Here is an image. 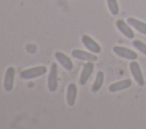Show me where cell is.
<instances>
[{
    "label": "cell",
    "mask_w": 146,
    "mask_h": 129,
    "mask_svg": "<svg viewBox=\"0 0 146 129\" xmlns=\"http://www.w3.org/2000/svg\"><path fill=\"white\" fill-rule=\"evenodd\" d=\"M58 87V80H57V64L52 63L50 66L49 71V76H48V89L49 91L54 92L57 90Z\"/></svg>",
    "instance_id": "2"
},
{
    "label": "cell",
    "mask_w": 146,
    "mask_h": 129,
    "mask_svg": "<svg viewBox=\"0 0 146 129\" xmlns=\"http://www.w3.org/2000/svg\"><path fill=\"white\" fill-rule=\"evenodd\" d=\"M76 95H78V88L75 83H70L67 87V91H66V102L68 106H73L75 104V99H76Z\"/></svg>",
    "instance_id": "12"
},
{
    "label": "cell",
    "mask_w": 146,
    "mask_h": 129,
    "mask_svg": "<svg viewBox=\"0 0 146 129\" xmlns=\"http://www.w3.org/2000/svg\"><path fill=\"white\" fill-rule=\"evenodd\" d=\"M72 56L78 58V59L87 61V62H95V61H97V56L94 53H87V51L80 50V49L72 50Z\"/></svg>",
    "instance_id": "8"
},
{
    "label": "cell",
    "mask_w": 146,
    "mask_h": 129,
    "mask_svg": "<svg viewBox=\"0 0 146 129\" xmlns=\"http://www.w3.org/2000/svg\"><path fill=\"white\" fill-rule=\"evenodd\" d=\"M81 41H82L83 46H84L90 53H94V54H98V53H100V50H102L100 46H99V45H98L91 37L84 34V35H82Z\"/></svg>",
    "instance_id": "3"
},
{
    "label": "cell",
    "mask_w": 146,
    "mask_h": 129,
    "mask_svg": "<svg viewBox=\"0 0 146 129\" xmlns=\"http://www.w3.org/2000/svg\"><path fill=\"white\" fill-rule=\"evenodd\" d=\"M47 72L46 66H35V67H31V68H26L24 71H22L19 73V76L24 80H30V79H34L38 76L43 75Z\"/></svg>",
    "instance_id": "1"
},
{
    "label": "cell",
    "mask_w": 146,
    "mask_h": 129,
    "mask_svg": "<svg viewBox=\"0 0 146 129\" xmlns=\"http://www.w3.org/2000/svg\"><path fill=\"white\" fill-rule=\"evenodd\" d=\"M116 27H117L119 31H120L124 37H127L128 39H132V38L135 37L133 31H132L131 26L128 24V22H124L123 19H117V21H116Z\"/></svg>",
    "instance_id": "9"
},
{
    "label": "cell",
    "mask_w": 146,
    "mask_h": 129,
    "mask_svg": "<svg viewBox=\"0 0 146 129\" xmlns=\"http://www.w3.org/2000/svg\"><path fill=\"white\" fill-rule=\"evenodd\" d=\"M127 22H128V24L131 27L136 29L138 32H140L141 34H145L146 35V23H144L141 21H138V19H136L133 17H129L127 19Z\"/></svg>",
    "instance_id": "13"
},
{
    "label": "cell",
    "mask_w": 146,
    "mask_h": 129,
    "mask_svg": "<svg viewBox=\"0 0 146 129\" xmlns=\"http://www.w3.org/2000/svg\"><path fill=\"white\" fill-rule=\"evenodd\" d=\"M14 78H15V68L9 66L6 70L5 79H3V88L6 91H11L14 87Z\"/></svg>",
    "instance_id": "6"
},
{
    "label": "cell",
    "mask_w": 146,
    "mask_h": 129,
    "mask_svg": "<svg viewBox=\"0 0 146 129\" xmlns=\"http://www.w3.org/2000/svg\"><path fill=\"white\" fill-rule=\"evenodd\" d=\"M131 84H132L131 80L124 79V80H121V81H117V82L112 83V84L108 87V90H110L111 92H116V91H121V90L128 89L129 87H131Z\"/></svg>",
    "instance_id": "11"
},
{
    "label": "cell",
    "mask_w": 146,
    "mask_h": 129,
    "mask_svg": "<svg viewBox=\"0 0 146 129\" xmlns=\"http://www.w3.org/2000/svg\"><path fill=\"white\" fill-rule=\"evenodd\" d=\"M94 71V63L92 62H87L83 67H82V71H81V74H80V84L81 86H84L88 81V79L90 78L91 73Z\"/></svg>",
    "instance_id": "7"
},
{
    "label": "cell",
    "mask_w": 146,
    "mask_h": 129,
    "mask_svg": "<svg viewBox=\"0 0 146 129\" xmlns=\"http://www.w3.org/2000/svg\"><path fill=\"white\" fill-rule=\"evenodd\" d=\"M113 51L120 56V57H123V58H127V59H131V61H135L137 58V54L135 51H132L131 49L129 48H125V47H122V46H114L113 47Z\"/></svg>",
    "instance_id": "4"
},
{
    "label": "cell",
    "mask_w": 146,
    "mask_h": 129,
    "mask_svg": "<svg viewBox=\"0 0 146 129\" xmlns=\"http://www.w3.org/2000/svg\"><path fill=\"white\" fill-rule=\"evenodd\" d=\"M107 7H108V9H110L112 15H117L119 14L117 0H107Z\"/></svg>",
    "instance_id": "15"
},
{
    "label": "cell",
    "mask_w": 146,
    "mask_h": 129,
    "mask_svg": "<svg viewBox=\"0 0 146 129\" xmlns=\"http://www.w3.org/2000/svg\"><path fill=\"white\" fill-rule=\"evenodd\" d=\"M103 82H104V72L99 71V72L97 73L96 79H95V81H94V84H92V87H91V91L97 92V91L102 88Z\"/></svg>",
    "instance_id": "14"
},
{
    "label": "cell",
    "mask_w": 146,
    "mask_h": 129,
    "mask_svg": "<svg viewBox=\"0 0 146 129\" xmlns=\"http://www.w3.org/2000/svg\"><path fill=\"white\" fill-rule=\"evenodd\" d=\"M132 45H133V47L137 48L140 53H143L144 55H146V43H144V42L140 41V40H133Z\"/></svg>",
    "instance_id": "16"
},
{
    "label": "cell",
    "mask_w": 146,
    "mask_h": 129,
    "mask_svg": "<svg viewBox=\"0 0 146 129\" xmlns=\"http://www.w3.org/2000/svg\"><path fill=\"white\" fill-rule=\"evenodd\" d=\"M129 67H130V72H131V74H132L133 79L136 80V82H137L139 86H143V84L145 83V81H144V76H143V73H141V70H140L139 64H138L137 62L132 61V62H130Z\"/></svg>",
    "instance_id": "5"
},
{
    "label": "cell",
    "mask_w": 146,
    "mask_h": 129,
    "mask_svg": "<svg viewBox=\"0 0 146 129\" xmlns=\"http://www.w3.org/2000/svg\"><path fill=\"white\" fill-rule=\"evenodd\" d=\"M55 57H56V59L59 62V64H60L65 70L71 71V70L73 68V63H72V61H71L70 57L66 56L64 53H62V51H56V53H55Z\"/></svg>",
    "instance_id": "10"
}]
</instances>
